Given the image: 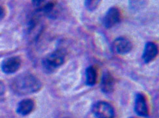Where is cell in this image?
Wrapping results in <instances>:
<instances>
[{"mask_svg": "<svg viewBox=\"0 0 159 118\" xmlns=\"http://www.w3.org/2000/svg\"><path fill=\"white\" fill-rule=\"evenodd\" d=\"M121 20V12L117 7H111L103 18V25L106 28H111L117 25Z\"/></svg>", "mask_w": 159, "mask_h": 118, "instance_id": "277c9868", "label": "cell"}, {"mask_svg": "<svg viewBox=\"0 0 159 118\" xmlns=\"http://www.w3.org/2000/svg\"><path fill=\"white\" fill-rule=\"evenodd\" d=\"M62 118H71V117H69V116H65V117H62Z\"/></svg>", "mask_w": 159, "mask_h": 118, "instance_id": "ac0fdd59", "label": "cell"}, {"mask_svg": "<svg viewBox=\"0 0 159 118\" xmlns=\"http://www.w3.org/2000/svg\"><path fill=\"white\" fill-rule=\"evenodd\" d=\"M102 0H84L86 9L90 12L94 11L99 5Z\"/></svg>", "mask_w": 159, "mask_h": 118, "instance_id": "4fadbf2b", "label": "cell"}, {"mask_svg": "<svg viewBox=\"0 0 159 118\" xmlns=\"http://www.w3.org/2000/svg\"><path fill=\"white\" fill-rule=\"evenodd\" d=\"M42 86L40 81L31 73H23L11 83L12 91L18 95H26L39 92Z\"/></svg>", "mask_w": 159, "mask_h": 118, "instance_id": "6da1fadb", "label": "cell"}, {"mask_svg": "<svg viewBox=\"0 0 159 118\" xmlns=\"http://www.w3.org/2000/svg\"><path fill=\"white\" fill-rule=\"evenodd\" d=\"M66 58V53L65 50L56 49L43 59L42 61L43 69L47 73H52L65 63Z\"/></svg>", "mask_w": 159, "mask_h": 118, "instance_id": "7a4b0ae2", "label": "cell"}, {"mask_svg": "<svg viewBox=\"0 0 159 118\" xmlns=\"http://www.w3.org/2000/svg\"><path fill=\"white\" fill-rule=\"evenodd\" d=\"M134 111L136 114L143 117L149 116V109L146 98L143 94L138 93L134 99Z\"/></svg>", "mask_w": 159, "mask_h": 118, "instance_id": "5b68a950", "label": "cell"}, {"mask_svg": "<svg viewBox=\"0 0 159 118\" xmlns=\"http://www.w3.org/2000/svg\"><path fill=\"white\" fill-rule=\"evenodd\" d=\"M129 3L133 9L139 8L140 5H142L144 3V0H129Z\"/></svg>", "mask_w": 159, "mask_h": 118, "instance_id": "5bb4252c", "label": "cell"}, {"mask_svg": "<svg viewBox=\"0 0 159 118\" xmlns=\"http://www.w3.org/2000/svg\"><path fill=\"white\" fill-rule=\"evenodd\" d=\"M112 48L116 53L124 55L129 53L132 49V44L129 40L124 37H119L112 43Z\"/></svg>", "mask_w": 159, "mask_h": 118, "instance_id": "8992f818", "label": "cell"}, {"mask_svg": "<svg viewBox=\"0 0 159 118\" xmlns=\"http://www.w3.org/2000/svg\"><path fill=\"white\" fill-rule=\"evenodd\" d=\"M116 81L114 76L108 71H105L103 74L100 82V88L105 94L112 93L114 89Z\"/></svg>", "mask_w": 159, "mask_h": 118, "instance_id": "ba28073f", "label": "cell"}, {"mask_svg": "<svg viewBox=\"0 0 159 118\" xmlns=\"http://www.w3.org/2000/svg\"><path fill=\"white\" fill-rule=\"evenodd\" d=\"M86 85L89 86H93L96 83L98 73L96 69L93 66H90L85 71Z\"/></svg>", "mask_w": 159, "mask_h": 118, "instance_id": "8fae6325", "label": "cell"}, {"mask_svg": "<svg viewBox=\"0 0 159 118\" xmlns=\"http://www.w3.org/2000/svg\"><path fill=\"white\" fill-rule=\"evenodd\" d=\"M158 55V47L155 43L148 42L142 53V60L145 63L153 61Z\"/></svg>", "mask_w": 159, "mask_h": 118, "instance_id": "9c48e42d", "label": "cell"}, {"mask_svg": "<svg viewBox=\"0 0 159 118\" xmlns=\"http://www.w3.org/2000/svg\"><path fill=\"white\" fill-rule=\"evenodd\" d=\"M92 112L97 118H114L112 106L105 101H98L92 107Z\"/></svg>", "mask_w": 159, "mask_h": 118, "instance_id": "3957f363", "label": "cell"}, {"mask_svg": "<svg viewBox=\"0 0 159 118\" xmlns=\"http://www.w3.org/2000/svg\"><path fill=\"white\" fill-rule=\"evenodd\" d=\"M5 16V11L3 6H0V20H2Z\"/></svg>", "mask_w": 159, "mask_h": 118, "instance_id": "e0dca14e", "label": "cell"}, {"mask_svg": "<svg viewBox=\"0 0 159 118\" xmlns=\"http://www.w3.org/2000/svg\"><path fill=\"white\" fill-rule=\"evenodd\" d=\"M39 12L43 16H46L49 18H53L55 17L57 11H56V4L54 2H49L46 4L44 6L40 9Z\"/></svg>", "mask_w": 159, "mask_h": 118, "instance_id": "7c38bea8", "label": "cell"}, {"mask_svg": "<svg viewBox=\"0 0 159 118\" xmlns=\"http://www.w3.org/2000/svg\"><path fill=\"white\" fill-rule=\"evenodd\" d=\"M130 118H132V117H130Z\"/></svg>", "mask_w": 159, "mask_h": 118, "instance_id": "d6986e66", "label": "cell"}, {"mask_svg": "<svg viewBox=\"0 0 159 118\" xmlns=\"http://www.w3.org/2000/svg\"><path fill=\"white\" fill-rule=\"evenodd\" d=\"M21 59L18 56H13L5 59L2 65L3 72L7 74L15 73L20 68Z\"/></svg>", "mask_w": 159, "mask_h": 118, "instance_id": "52a82bcc", "label": "cell"}, {"mask_svg": "<svg viewBox=\"0 0 159 118\" xmlns=\"http://www.w3.org/2000/svg\"><path fill=\"white\" fill-rule=\"evenodd\" d=\"M5 92V87L2 82L0 81V99H1Z\"/></svg>", "mask_w": 159, "mask_h": 118, "instance_id": "9a60e30c", "label": "cell"}, {"mask_svg": "<svg viewBox=\"0 0 159 118\" xmlns=\"http://www.w3.org/2000/svg\"><path fill=\"white\" fill-rule=\"evenodd\" d=\"M33 4L35 6H39L43 2H44L45 0H31Z\"/></svg>", "mask_w": 159, "mask_h": 118, "instance_id": "2e32d148", "label": "cell"}, {"mask_svg": "<svg viewBox=\"0 0 159 118\" xmlns=\"http://www.w3.org/2000/svg\"><path fill=\"white\" fill-rule=\"evenodd\" d=\"M34 108V102L31 99H25L21 101L18 105L16 112L21 116L30 114Z\"/></svg>", "mask_w": 159, "mask_h": 118, "instance_id": "30bf717a", "label": "cell"}]
</instances>
